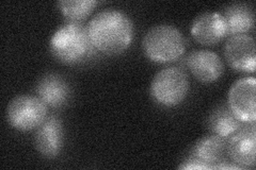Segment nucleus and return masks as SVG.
Wrapping results in <instances>:
<instances>
[{"mask_svg": "<svg viewBox=\"0 0 256 170\" xmlns=\"http://www.w3.org/2000/svg\"><path fill=\"white\" fill-rule=\"evenodd\" d=\"M63 140L64 132L61 120L52 115L47 117L36 129L34 137L36 148L44 158L54 159L62 150Z\"/></svg>", "mask_w": 256, "mask_h": 170, "instance_id": "9", "label": "nucleus"}, {"mask_svg": "<svg viewBox=\"0 0 256 170\" xmlns=\"http://www.w3.org/2000/svg\"><path fill=\"white\" fill-rule=\"evenodd\" d=\"M190 153V158L201 161L216 169L218 165L228 162V140L214 134L205 136L196 142Z\"/></svg>", "mask_w": 256, "mask_h": 170, "instance_id": "13", "label": "nucleus"}, {"mask_svg": "<svg viewBox=\"0 0 256 170\" xmlns=\"http://www.w3.org/2000/svg\"><path fill=\"white\" fill-rule=\"evenodd\" d=\"M255 123L246 124L228 139V157L234 164L242 168H249L255 166Z\"/></svg>", "mask_w": 256, "mask_h": 170, "instance_id": "7", "label": "nucleus"}, {"mask_svg": "<svg viewBox=\"0 0 256 170\" xmlns=\"http://www.w3.org/2000/svg\"><path fill=\"white\" fill-rule=\"evenodd\" d=\"M187 65L192 75L204 83L217 81L224 70L220 56L210 50L192 51L187 58Z\"/></svg>", "mask_w": 256, "mask_h": 170, "instance_id": "11", "label": "nucleus"}, {"mask_svg": "<svg viewBox=\"0 0 256 170\" xmlns=\"http://www.w3.org/2000/svg\"><path fill=\"white\" fill-rule=\"evenodd\" d=\"M224 56L228 65L235 70L254 72L256 62L254 37L249 34L230 36L224 46Z\"/></svg>", "mask_w": 256, "mask_h": 170, "instance_id": "8", "label": "nucleus"}, {"mask_svg": "<svg viewBox=\"0 0 256 170\" xmlns=\"http://www.w3.org/2000/svg\"><path fill=\"white\" fill-rule=\"evenodd\" d=\"M98 3L95 0H62L58 5L70 21L80 22L91 14Z\"/></svg>", "mask_w": 256, "mask_h": 170, "instance_id": "16", "label": "nucleus"}, {"mask_svg": "<svg viewBox=\"0 0 256 170\" xmlns=\"http://www.w3.org/2000/svg\"><path fill=\"white\" fill-rule=\"evenodd\" d=\"M178 168L180 169H212V166L190 157L186 161H184L182 164L180 165Z\"/></svg>", "mask_w": 256, "mask_h": 170, "instance_id": "17", "label": "nucleus"}, {"mask_svg": "<svg viewBox=\"0 0 256 170\" xmlns=\"http://www.w3.org/2000/svg\"><path fill=\"white\" fill-rule=\"evenodd\" d=\"M191 34L198 43L212 46L226 36V27L222 15L208 12L198 15L191 27Z\"/></svg>", "mask_w": 256, "mask_h": 170, "instance_id": "10", "label": "nucleus"}, {"mask_svg": "<svg viewBox=\"0 0 256 170\" xmlns=\"http://www.w3.org/2000/svg\"><path fill=\"white\" fill-rule=\"evenodd\" d=\"M226 27V36L246 34L251 31L255 23L252 6L246 3L230 4L222 15Z\"/></svg>", "mask_w": 256, "mask_h": 170, "instance_id": "14", "label": "nucleus"}, {"mask_svg": "<svg viewBox=\"0 0 256 170\" xmlns=\"http://www.w3.org/2000/svg\"><path fill=\"white\" fill-rule=\"evenodd\" d=\"M86 28L95 49L105 54L121 53L132 42L134 23L122 11L102 10L94 15Z\"/></svg>", "mask_w": 256, "mask_h": 170, "instance_id": "1", "label": "nucleus"}, {"mask_svg": "<svg viewBox=\"0 0 256 170\" xmlns=\"http://www.w3.org/2000/svg\"><path fill=\"white\" fill-rule=\"evenodd\" d=\"M143 51L155 63H170L178 60L185 52L186 40L174 26L157 25L152 27L142 40Z\"/></svg>", "mask_w": 256, "mask_h": 170, "instance_id": "3", "label": "nucleus"}, {"mask_svg": "<svg viewBox=\"0 0 256 170\" xmlns=\"http://www.w3.org/2000/svg\"><path fill=\"white\" fill-rule=\"evenodd\" d=\"M244 125L235 116L228 103L220 104L212 112L208 118V127L212 134L226 140Z\"/></svg>", "mask_w": 256, "mask_h": 170, "instance_id": "15", "label": "nucleus"}, {"mask_svg": "<svg viewBox=\"0 0 256 170\" xmlns=\"http://www.w3.org/2000/svg\"><path fill=\"white\" fill-rule=\"evenodd\" d=\"M36 93L47 107L52 108H61L66 105L72 94L66 79L58 74H48L40 79Z\"/></svg>", "mask_w": 256, "mask_h": 170, "instance_id": "12", "label": "nucleus"}, {"mask_svg": "<svg viewBox=\"0 0 256 170\" xmlns=\"http://www.w3.org/2000/svg\"><path fill=\"white\" fill-rule=\"evenodd\" d=\"M47 118V105L32 95H20L11 100L6 108V119L9 124L20 131H31L38 129Z\"/></svg>", "mask_w": 256, "mask_h": 170, "instance_id": "5", "label": "nucleus"}, {"mask_svg": "<svg viewBox=\"0 0 256 170\" xmlns=\"http://www.w3.org/2000/svg\"><path fill=\"white\" fill-rule=\"evenodd\" d=\"M93 44L86 26L68 21L54 32L50 39V50L59 61L75 65L86 60L93 51Z\"/></svg>", "mask_w": 256, "mask_h": 170, "instance_id": "2", "label": "nucleus"}, {"mask_svg": "<svg viewBox=\"0 0 256 170\" xmlns=\"http://www.w3.org/2000/svg\"><path fill=\"white\" fill-rule=\"evenodd\" d=\"M189 87L185 71L178 67H168L154 77L150 84V94L158 104L172 108L186 98Z\"/></svg>", "mask_w": 256, "mask_h": 170, "instance_id": "4", "label": "nucleus"}, {"mask_svg": "<svg viewBox=\"0 0 256 170\" xmlns=\"http://www.w3.org/2000/svg\"><path fill=\"white\" fill-rule=\"evenodd\" d=\"M255 86L254 78H242L232 85L228 92V107L244 124L255 123Z\"/></svg>", "mask_w": 256, "mask_h": 170, "instance_id": "6", "label": "nucleus"}]
</instances>
